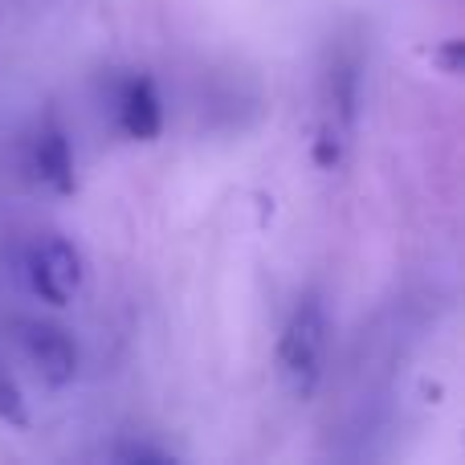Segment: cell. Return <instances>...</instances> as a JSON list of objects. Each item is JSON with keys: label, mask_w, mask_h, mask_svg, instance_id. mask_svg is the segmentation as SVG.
Returning <instances> with one entry per match:
<instances>
[{"label": "cell", "mask_w": 465, "mask_h": 465, "mask_svg": "<svg viewBox=\"0 0 465 465\" xmlns=\"http://www.w3.org/2000/svg\"><path fill=\"white\" fill-rule=\"evenodd\" d=\"M114 458H119V461H155V465H168V461H172L168 453L147 450V445H127V450H119Z\"/></svg>", "instance_id": "ba28073f"}, {"label": "cell", "mask_w": 465, "mask_h": 465, "mask_svg": "<svg viewBox=\"0 0 465 465\" xmlns=\"http://www.w3.org/2000/svg\"><path fill=\"white\" fill-rule=\"evenodd\" d=\"M29 168L41 184H49L54 193L70 196L78 188V176H74V152H70V139L65 131L57 127H41L29 143Z\"/></svg>", "instance_id": "5b68a950"}, {"label": "cell", "mask_w": 465, "mask_h": 465, "mask_svg": "<svg viewBox=\"0 0 465 465\" xmlns=\"http://www.w3.org/2000/svg\"><path fill=\"white\" fill-rule=\"evenodd\" d=\"M114 119H119V127L127 131L131 139H143V143L160 139L163 98L147 74H131V78L119 86V94H114Z\"/></svg>", "instance_id": "277c9868"}, {"label": "cell", "mask_w": 465, "mask_h": 465, "mask_svg": "<svg viewBox=\"0 0 465 465\" xmlns=\"http://www.w3.org/2000/svg\"><path fill=\"white\" fill-rule=\"evenodd\" d=\"M16 343H21V355L37 368V376L49 388L74 384V376H78V343L70 339V331L41 319H16Z\"/></svg>", "instance_id": "3957f363"}, {"label": "cell", "mask_w": 465, "mask_h": 465, "mask_svg": "<svg viewBox=\"0 0 465 465\" xmlns=\"http://www.w3.org/2000/svg\"><path fill=\"white\" fill-rule=\"evenodd\" d=\"M0 420H8V425H16V429L29 425V412H25L21 388L8 380V371H0Z\"/></svg>", "instance_id": "8992f818"}, {"label": "cell", "mask_w": 465, "mask_h": 465, "mask_svg": "<svg viewBox=\"0 0 465 465\" xmlns=\"http://www.w3.org/2000/svg\"><path fill=\"white\" fill-rule=\"evenodd\" d=\"M433 62L441 65L445 74H458L461 70V41L453 37V41H445V49H433Z\"/></svg>", "instance_id": "52a82bcc"}, {"label": "cell", "mask_w": 465, "mask_h": 465, "mask_svg": "<svg viewBox=\"0 0 465 465\" xmlns=\"http://www.w3.org/2000/svg\"><path fill=\"white\" fill-rule=\"evenodd\" d=\"M327 363V314L319 302H302L278 339V380L294 401H311Z\"/></svg>", "instance_id": "6da1fadb"}, {"label": "cell", "mask_w": 465, "mask_h": 465, "mask_svg": "<svg viewBox=\"0 0 465 465\" xmlns=\"http://www.w3.org/2000/svg\"><path fill=\"white\" fill-rule=\"evenodd\" d=\"M25 278L37 298H45L49 306L74 302V294L82 290V253L74 249V241L65 237H37L25 253Z\"/></svg>", "instance_id": "7a4b0ae2"}]
</instances>
